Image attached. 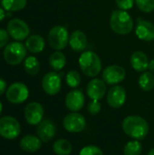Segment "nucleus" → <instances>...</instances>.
<instances>
[{"label": "nucleus", "mask_w": 154, "mask_h": 155, "mask_svg": "<svg viewBox=\"0 0 154 155\" xmlns=\"http://www.w3.org/2000/svg\"><path fill=\"white\" fill-rule=\"evenodd\" d=\"M21 132L19 122L12 116H4L0 119V136L13 140L18 137Z\"/></svg>", "instance_id": "6"}, {"label": "nucleus", "mask_w": 154, "mask_h": 155, "mask_svg": "<svg viewBox=\"0 0 154 155\" xmlns=\"http://www.w3.org/2000/svg\"><path fill=\"white\" fill-rule=\"evenodd\" d=\"M27 0H1L2 7L7 12H17L25 7Z\"/></svg>", "instance_id": "25"}, {"label": "nucleus", "mask_w": 154, "mask_h": 155, "mask_svg": "<svg viewBox=\"0 0 154 155\" xmlns=\"http://www.w3.org/2000/svg\"><path fill=\"white\" fill-rule=\"evenodd\" d=\"M25 71L30 75H36L40 71V63L34 56H28L24 62Z\"/></svg>", "instance_id": "26"}, {"label": "nucleus", "mask_w": 154, "mask_h": 155, "mask_svg": "<svg viewBox=\"0 0 154 155\" xmlns=\"http://www.w3.org/2000/svg\"><path fill=\"white\" fill-rule=\"evenodd\" d=\"M44 107L37 102L29 103L25 108V118L26 122L31 125H37L43 121Z\"/></svg>", "instance_id": "12"}, {"label": "nucleus", "mask_w": 154, "mask_h": 155, "mask_svg": "<svg viewBox=\"0 0 154 155\" xmlns=\"http://www.w3.org/2000/svg\"><path fill=\"white\" fill-rule=\"evenodd\" d=\"M139 86L145 92H150L154 88V75L151 72H143L138 80Z\"/></svg>", "instance_id": "24"}, {"label": "nucleus", "mask_w": 154, "mask_h": 155, "mask_svg": "<svg viewBox=\"0 0 154 155\" xmlns=\"http://www.w3.org/2000/svg\"><path fill=\"white\" fill-rule=\"evenodd\" d=\"M110 26L118 35H128L133 28V21L126 11L114 10L110 17Z\"/></svg>", "instance_id": "2"}, {"label": "nucleus", "mask_w": 154, "mask_h": 155, "mask_svg": "<svg viewBox=\"0 0 154 155\" xmlns=\"http://www.w3.org/2000/svg\"><path fill=\"white\" fill-rule=\"evenodd\" d=\"M65 64H66V57L61 51L54 52L49 57V64L55 72L62 70L64 67Z\"/></svg>", "instance_id": "23"}, {"label": "nucleus", "mask_w": 154, "mask_h": 155, "mask_svg": "<svg viewBox=\"0 0 154 155\" xmlns=\"http://www.w3.org/2000/svg\"><path fill=\"white\" fill-rule=\"evenodd\" d=\"M86 93L91 100H98L103 98L106 94V84L103 80L94 78L89 82L86 88Z\"/></svg>", "instance_id": "16"}, {"label": "nucleus", "mask_w": 154, "mask_h": 155, "mask_svg": "<svg viewBox=\"0 0 154 155\" xmlns=\"http://www.w3.org/2000/svg\"><path fill=\"white\" fill-rule=\"evenodd\" d=\"M143 152V144L138 140H132L128 142L123 148L124 155H141Z\"/></svg>", "instance_id": "27"}, {"label": "nucleus", "mask_w": 154, "mask_h": 155, "mask_svg": "<svg viewBox=\"0 0 154 155\" xmlns=\"http://www.w3.org/2000/svg\"><path fill=\"white\" fill-rule=\"evenodd\" d=\"M6 31L8 32L10 37L19 42L26 39L30 34V29L28 25L20 18L11 19L7 23Z\"/></svg>", "instance_id": "7"}, {"label": "nucleus", "mask_w": 154, "mask_h": 155, "mask_svg": "<svg viewBox=\"0 0 154 155\" xmlns=\"http://www.w3.org/2000/svg\"><path fill=\"white\" fill-rule=\"evenodd\" d=\"M5 91H6V82L4 79L0 78V96L4 94Z\"/></svg>", "instance_id": "34"}, {"label": "nucleus", "mask_w": 154, "mask_h": 155, "mask_svg": "<svg viewBox=\"0 0 154 155\" xmlns=\"http://www.w3.org/2000/svg\"><path fill=\"white\" fill-rule=\"evenodd\" d=\"M25 45L19 41L9 43L4 49L3 56L4 60L9 65L15 66L21 64L26 56Z\"/></svg>", "instance_id": "4"}, {"label": "nucleus", "mask_w": 154, "mask_h": 155, "mask_svg": "<svg viewBox=\"0 0 154 155\" xmlns=\"http://www.w3.org/2000/svg\"><path fill=\"white\" fill-rule=\"evenodd\" d=\"M38 137L43 143H48L56 134V126L49 119L43 120L39 124H37L36 129Z\"/></svg>", "instance_id": "17"}, {"label": "nucleus", "mask_w": 154, "mask_h": 155, "mask_svg": "<svg viewBox=\"0 0 154 155\" xmlns=\"http://www.w3.org/2000/svg\"><path fill=\"white\" fill-rule=\"evenodd\" d=\"M139 9L144 13H151L154 10V0H135Z\"/></svg>", "instance_id": "29"}, {"label": "nucleus", "mask_w": 154, "mask_h": 155, "mask_svg": "<svg viewBox=\"0 0 154 155\" xmlns=\"http://www.w3.org/2000/svg\"><path fill=\"white\" fill-rule=\"evenodd\" d=\"M87 110L92 115H96L98 114L101 110H102V105L101 103L98 100H92L87 106Z\"/></svg>", "instance_id": "31"}, {"label": "nucleus", "mask_w": 154, "mask_h": 155, "mask_svg": "<svg viewBox=\"0 0 154 155\" xmlns=\"http://www.w3.org/2000/svg\"><path fill=\"white\" fill-rule=\"evenodd\" d=\"M87 36L83 31L76 30L73 32L69 37V45L74 52H84L87 47Z\"/></svg>", "instance_id": "18"}, {"label": "nucleus", "mask_w": 154, "mask_h": 155, "mask_svg": "<svg viewBox=\"0 0 154 155\" xmlns=\"http://www.w3.org/2000/svg\"><path fill=\"white\" fill-rule=\"evenodd\" d=\"M126 76L125 69L118 64L107 66L103 72V80L110 85H116L122 83Z\"/></svg>", "instance_id": "10"}, {"label": "nucleus", "mask_w": 154, "mask_h": 155, "mask_svg": "<svg viewBox=\"0 0 154 155\" xmlns=\"http://www.w3.org/2000/svg\"><path fill=\"white\" fill-rule=\"evenodd\" d=\"M25 45L29 52L33 54H39L44 51L45 46V42L43 36L39 35H33L26 38Z\"/></svg>", "instance_id": "21"}, {"label": "nucleus", "mask_w": 154, "mask_h": 155, "mask_svg": "<svg viewBox=\"0 0 154 155\" xmlns=\"http://www.w3.org/2000/svg\"><path fill=\"white\" fill-rule=\"evenodd\" d=\"M5 17V10L3 7H0V22L3 21Z\"/></svg>", "instance_id": "35"}, {"label": "nucleus", "mask_w": 154, "mask_h": 155, "mask_svg": "<svg viewBox=\"0 0 154 155\" xmlns=\"http://www.w3.org/2000/svg\"><path fill=\"white\" fill-rule=\"evenodd\" d=\"M149 63L148 56L142 51H135L131 55L132 67L138 73L145 72L149 67Z\"/></svg>", "instance_id": "19"}, {"label": "nucleus", "mask_w": 154, "mask_h": 155, "mask_svg": "<svg viewBox=\"0 0 154 155\" xmlns=\"http://www.w3.org/2000/svg\"><path fill=\"white\" fill-rule=\"evenodd\" d=\"M63 125L67 132L77 134L82 132L85 128L86 120L83 114L77 112H72L64 116L63 120Z\"/></svg>", "instance_id": "9"}, {"label": "nucleus", "mask_w": 154, "mask_h": 155, "mask_svg": "<svg viewBox=\"0 0 154 155\" xmlns=\"http://www.w3.org/2000/svg\"><path fill=\"white\" fill-rule=\"evenodd\" d=\"M42 87L48 95H55L61 91V76L54 71L45 74L42 80Z\"/></svg>", "instance_id": "11"}, {"label": "nucleus", "mask_w": 154, "mask_h": 155, "mask_svg": "<svg viewBox=\"0 0 154 155\" xmlns=\"http://www.w3.org/2000/svg\"><path fill=\"white\" fill-rule=\"evenodd\" d=\"M85 97L81 90L74 89L69 92L65 97V106L71 112H79L84 105Z\"/></svg>", "instance_id": "15"}, {"label": "nucleus", "mask_w": 154, "mask_h": 155, "mask_svg": "<svg viewBox=\"0 0 154 155\" xmlns=\"http://www.w3.org/2000/svg\"><path fill=\"white\" fill-rule=\"evenodd\" d=\"M5 96L11 104H19L26 101L29 96V90L25 84L15 82L7 88Z\"/></svg>", "instance_id": "8"}, {"label": "nucleus", "mask_w": 154, "mask_h": 155, "mask_svg": "<svg viewBox=\"0 0 154 155\" xmlns=\"http://www.w3.org/2000/svg\"><path fill=\"white\" fill-rule=\"evenodd\" d=\"M135 34L142 41L152 42L154 40V25L150 21L143 18H137Z\"/></svg>", "instance_id": "14"}, {"label": "nucleus", "mask_w": 154, "mask_h": 155, "mask_svg": "<svg viewBox=\"0 0 154 155\" xmlns=\"http://www.w3.org/2000/svg\"><path fill=\"white\" fill-rule=\"evenodd\" d=\"M126 90L121 85H113L107 94V104L112 108H120L126 102Z\"/></svg>", "instance_id": "13"}, {"label": "nucleus", "mask_w": 154, "mask_h": 155, "mask_svg": "<svg viewBox=\"0 0 154 155\" xmlns=\"http://www.w3.org/2000/svg\"><path fill=\"white\" fill-rule=\"evenodd\" d=\"M53 151L56 155H70L73 152V145L66 139H59L54 143Z\"/></svg>", "instance_id": "22"}, {"label": "nucleus", "mask_w": 154, "mask_h": 155, "mask_svg": "<svg viewBox=\"0 0 154 155\" xmlns=\"http://www.w3.org/2000/svg\"><path fill=\"white\" fill-rule=\"evenodd\" d=\"M9 38L10 35L8 32L3 28H0V49L3 47H5L9 43Z\"/></svg>", "instance_id": "33"}, {"label": "nucleus", "mask_w": 154, "mask_h": 155, "mask_svg": "<svg viewBox=\"0 0 154 155\" xmlns=\"http://www.w3.org/2000/svg\"><path fill=\"white\" fill-rule=\"evenodd\" d=\"M79 66L81 71L89 77L98 75L102 71V62L98 54L93 51L83 52L79 57Z\"/></svg>", "instance_id": "3"}, {"label": "nucleus", "mask_w": 154, "mask_h": 155, "mask_svg": "<svg viewBox=\"0 0 154 155\" xmlns=\"http://www.w3.org/2000/svg\"><path fill=\"white\" fill-rule=\"evenodd\" d=\"M69 34L67 29L62 25H55L50 29L48 33V43L49 45L57 51L64 49L69 44Z\"/></svg>", "instance_id": "5"}, {"label": "nucleus", "mask_w": 154, "mask_h": 155, "mask_svg": "<svg viewBox=\"0 0 154 155\" xmlns=\"http://www.w3.org/2000/svg\"><path fill=\"white\" fill-rule=\"evenodd\" d=\"M147 155H154V148L151 149V150L149 151V153H148V154Z\"/></svg>", "instance_id": "37"}, {"label": "nucleus", "mask_w": 154, "mask_h": 155, "mask_svg": "<svg viewBox=\"0 0 154 155\" xmlns=\"http://www.w3.org/2000/svg\"><path fill=\"white\" fill-rule=\"evenodd\" d=\"M42 141L39 137L34 135H25L24 136L19 143L20 148L27 153H35L42 147Z\"/></svg>", "instance_id": "20"}, {"label": "nucleus", "mask_w": 154, "mask_h": 155, "mask_svg": "<svg viewBox=\"0 0 154 155\" xmlns=\"http://www.w3.org/2000/svg\"><path fill=\"white\" fill-rule=\"evenodd\" d=\"M134 2H135V0H115V3H116L117 6L119 7V9L124 10V11H127V10L133 8Z\"/></svg>", "instance_id": "32"}, {"label": "nucleus", "mask_w": 154, "mask_h": 155, "mask_svg": "<svg viewBox=\"0 0 154 155\" xmlns=\"http://www.w3.org/2000/svg\"><path fill=\"white\" fill-rule=\"evenodd\" d=\"M2 110H3V106H2V103L0 102V114L2 113Z\"/></svg>", "instance_id": "38"}, {"label": "nucleus", "mask_w": 154, "mask_h": 155, "mask_svg": "<svg viewBox=\"0 0 154 155\" xmlns=\"http://www.w3.org/2000/svg\"><path fill=\"white\" fill-rule=\"evenodd\" d=\"M148 69L150 70V72H151V73L154 74V59H152V61H150V63H149V67H148Z\"/></svg>", "instance_id": "36"}, {"label": "nucleus", "mask_w": 154, "mask_h": 155, "mask_svg": "<svg viewBox=\"0 0 154 155\" xmlns=\"http://www.w3.org/2000/svg\"><path fill=\"white\" fill-rule=\"evenodd\" d=\"M79 155H103V153L96 145H87L80 151Z\"/></svg>", "instance_id": "30"}, {"label": "nucleus", "mask_w": 154, "mask_h": 155, "mask_svg": "<svg viewBox=\"0 0 154 155\" xmlns=\"http://www.w3.org/2000/svg\"><path fill=\"white\" fill-rule=\"evenodd\" d=\"M66 84L71 88H76L81 84V75L76 70H71L67 73L65 77Z\"/></svg>", "instance_id": "28"}, {"label": "nucleus", "mask_w": 154, "mask_h": 155, "mask_svg": "<svg viewBox=\"0 0 154 155\" xmlns=\"http://www.w3.org/2000/svg\"><path fill=\"white\" fill-rule=\"evenodd\" d=\"M122 128L127 136L138 141L145 139L150 130L148 122L138 115H129L125 117L122 123Z\"/></svg>", "instance_id": "1"}]
</instances>
